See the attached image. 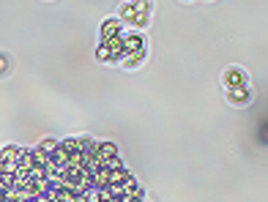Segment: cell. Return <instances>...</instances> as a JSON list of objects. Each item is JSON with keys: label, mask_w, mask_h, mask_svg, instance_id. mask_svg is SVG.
Returning a JSON list of instances; mask_svg holds the SVG:
<instances>
[{"label": "cell", "mask_w": 268, "mask_h": 202, "mask_svg": "<svg viewBox=\"0 0 268 202\" xmlns=\"http://www.w3.org/2000/svg\"><path fill=\"white\" fill-rule=\"evenodd\" d=\"M225 82H227V88H238V85H247V74H244L241 69H227Z\"/></svg>", "instance_id": "1"}, {"label": "cell", "mask_w": 268, "mask_h": 202, "mask_svg": "<svg viewBox=\"0 0 268 202\" xmlns=\"http://www.w3.org/2000/svg\"><path fill=\"white\" fill-rule=\"evenodd\" d=\"M112 36H121V19H107L102 25V38H112Z\"/></svg>", "instance_id": "2"}, {"label": "cell", "mask_w": 268, "mask_h": 202, "mask_svg": "<svg viewBox=\"0 0 268 202\" xmlns=\"http://www.w3.org/2000/svg\"><path fill=\"white\" fill-rule=\"evenodd\" d=\"M140 49H143V38H140V36H124V55L140 52Z\"/></svg>", "instance_id": "3"}, {"label": "cell", "mask_w": 268, "mask_h": 202, "mask_svg": "<svg viewBox=\"0 0 268 202\" xmlns=\"http://www.w3.org/2000/svg\"><path fill=\"white\" fill-rule=\"evenodd\" d=\"M230 98H233L235 104H247V98H249L247 85H238V88H230Z\"/></svg>", "instance_id": "4"}, {"label": "cell", "mask_w": 268, "mask_h": 202, "mask_svg": "<svg viewBox=\"0 0 268 202\" xmlns=\"http://www.w3.org/2000/svg\"><path fill=\"white\" fill-rule=\"evenodd\" d=\"M20 153H22V147L8 145V147H3V153H0V161H17V159H20Z\"/></svg>", "instance_id": "5"}, {"label": "cell", "mask_w": 268, "mask_h": 202, "mask_svg": "<svg viewBox=\"0 0 268 202\" xmlns=\"http://www.w3.org/2000/svg\"><path fill=\"white\" fill-rule=\"evenodd\" d=\"M145 57V49H140V52H129V55H124V66L129 69V66H137V63H143Z\"/></svg>", "instance_id": "6"}, {"label": "cell", "mask_w": 268, "mask_h": 202, "mask_svg": "<svg viewBox=\"0 0 268 202\" xmlns=\"http://www.w3.org/2000/svg\"><path fill=\"white\" fill-rule=\"evenodd\" d=\"M96 57H99V60H104V63H110V60H112V55H110V49L104 47V44H102V47H99Z\"/></svg>", "instance_id": "7"}, {"label": "cell", "mask_w": 268, "mask_h": 202, "mask_svg": "<svg viewBox=\"0 0 268 202\" xmlns=\"http://www.w3.org/2000/svg\"><path fill=\"white\" fill-rule=\"evenodd\" d=\"M39 147H41L44 153H52V150H55V147H58V142H55V140H44V142H41V145H39Z\"/></svg>", "instance_id": "8"}, {"label": "cell", "mask_w": 268, "mask_h": 202, "mask_svg": "<svg viewBox=\"0 0 268 202\" xmlns=\"http://www.w3.org/2000/svg\"><path fill=\"white\" fill-rule=\"evenodd\" d=\"M3 66H6V63H3V60H0V69H3Z\"/></svg>", "instance_id": "9"}, {"label": "cell", "mask_w": 268, "mask_h": 202, "mask_svg": "<svg viewBox=\"0 0 268 202\" xmlns=\"http://www.w3.org/2000/svg\"><path fill=\"white\" fill-rule=\"evenodd\" d=\"M134 202H145V200H134Z\"/></svg>", "instance_id": "10"}]
</instances>
